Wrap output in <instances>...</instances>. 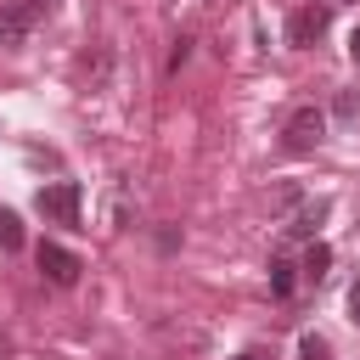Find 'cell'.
<instances>
[{
  "mask_svg": "<svg viewBox=\"0 0 360 360\" xmlns=\"http://www.w3.org/2000/svg\"><path fill=\"white\" fill-rule=\"evenodd\" d=\"M326 28H332V0H304V6L287 17V45L304 51V45H315Z\"/></svg>",
  "mask_w": 360,
  "mask_h": 360,
  "instance_id": "cell-2",
  "label": "cell"
},
{
  "mask_svg": "<svg viewBox=\"0 0 360 360\" xmlns=\"http://www.w3.org/2000/svg\"><path fill=\"white\" fill-rule=\"evenodd\" d=\"M39 270H45V281H51V287H73V281H79V270H84V259H79V253H68L62 242H39Z\"/></svg>",
  "mask_w": 360,
  "mask_h": 360,
  "instance_id": "cell-5",
  "label": "cell"
},
{
  "mask_svg": "<svg viewBox=\"0 0 360 360\" xmlns=\"http://www.w3.org/2000/svg\"><path fill=\"white\" fill-rule=\"evenodd\" d=\"M349 309H354V321H360V281L349 287Z\"/></svg>",
  "mask_w": 360,
  "mask_h": 360,
  "instance_id": "cell-12",
  "label": "cell"
},
{
  "mask_svg": "<svg viewBox=\"0 0 360 360\" xmlns=\"http://www.w3.org/2000/svg\"><path fill=\"white\" fill-rule=\"evenodd\" d=\"M338 118H343V124H360V96H354V90L338 96Z\"/></svg>",
  "mask_w": 360,
  "mask_h": 360,
  "instance_id": "cell-11",
  "label": "cell"
},
{
  "mask_svg": "<svg viewBox=\"0 0 360 360\" xmlns=\"http://www.w3.org/2000/svg\"><path fill=\"white\" fill-rule=\"evenodd\" d=\"M0 248H6V253L22 248V219H17L11 208H0Z\"/></svg>",
  "mask_w": 360,
  "mask_h": 360,
  "instance_id": "cell-8",
  "label": "cell"
},
{
  "mask_svg": "<svg viewBox=\"0 0 360 360\" xmlns=\"http://www.w3.org/2000/svg\"><path fill=\"white\" fill-rule=\"evenodd\" d=\"M321 135H326V112H321V107H298V112L287 118V129H281V146H287V152H315Z\"/></svg>",
  "mask_w": 360,
  "mask_h": 360,
  "instance_id": "cell-3",
  "label": "cell"
},
{
  "mask_svg": "<svg viewBox=\"0 0 360 360\" xmlns=\"http://www.w3.org/2000/svg\"><path fill=\"white\" fill-rule=\"evenodd\" d=\"M79 202H84L79 180H56V186H39V197H34V208H39L51 225H79Z\"/></svg>",
  "mask_w": 360,
  "mask_h": 360,
  "instance_id": "cell-1",
  "label": "cell"
},
{
  "mask_svg": "<svg viewBox=\"0 0 360 360\" xmlns=\"http://www.w3.org/2000/svg\"><path fill=\"white\" fill-rule=\"evenodd\" d=\"M45 11H51V0H17V6H6V11H0V45L17 51V45L28 39V28H34Z\"/></svg>",
  "mask_w": 360,
  "mask_h": 360,
  "instance_id": "cell-4",
  "label": "cell"
},
{
  "mask_svg": "<svg viewBox=\"0 0 360 360\" xmlns=\"http://www.w3.org/2000/svg\"><path fill=\"white\" fill-rule=\"evenodd\" d=\"M298 354H304V360H332L326 338H315V332H304V338H298Z\"/></svg>",
  "mask_w": 360,
  "mask_h": 360,
  "instance_id": "cell-10",
  "label": "cell"
},
{
  "mask_svg": "<svg viewBox=\"0 0 360 360\" xmlns=\"http://www.w3.org/2000/svg\"><path fill=\"white\" fill-rule=\"evenodd\" d=\"M292 281H298V276H292V264H287V259H270V287H276L281 298L292 292Z\"/></svg>",
  "mask_w": 360,
  "mask_h": 360,
  "instance_id": "cell-9",
  "label": "cell"
},
{
  "mask_svg": "<svg viewBox=\"0 0 360 360\" xmlns=\"http://www.w3.org/2000/svg\"><path fill=\"white\" fill-rule=\"evenodd\" d=\"M349 56H354V62H360V28H354V34H349Z\"/></svg>",
  "mask_w": 360,
  "mask_h": 360,
  "instance_id": "cell-13",
  "label": "cell"
},
{
  "mask_svg": "<svg viewBox=\"0 0 360 360\" xmlns=\"http://www.w3.org/2000/svg\"><path fill=\"white\" fill-rule=\"evenodd\" d=\"M326 270H332V248H326V242H309V253H304V276L321 281Z\"/></svg>",
  "mask_w": 360,
  "mask_h": 360,
  "instance_id": "cell-7",
  "label": "cell"
},
{
  "mask_svg": "<svg viewBox=\"0 0 360 360\" xmlns=\"http://www.w3.org/2000/svg\"><path fill=\"white\" fill-rule=\"evenodd\" d=\"M326 208H332V202H326V197H315V202H309V208H298V219H292V225H287V231H292V236H309V231H315V225H321V219H326Z\"/></svg>",
  "mask_w": 360,
  "mask_h": 360,
  "instance_id": "cell-6",
  "label": "cell"
}]
</instances>
